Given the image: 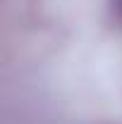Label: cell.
Masks as SVG:
<instances>
[{"label": "cell", "instance_id": "6da1fadb", "mask_svg": "<svg viewBox=\"0 0 122 124\" xmlns=\"http://www.w3.org/2000/svg\"><path fill=\"white\" fill-rule=\"evenodd\" d=\"M113 5H115V12L122 17V0H113Z\"/></svg>", "mask_w": 122, "mask_h": 124}]
</instances>
